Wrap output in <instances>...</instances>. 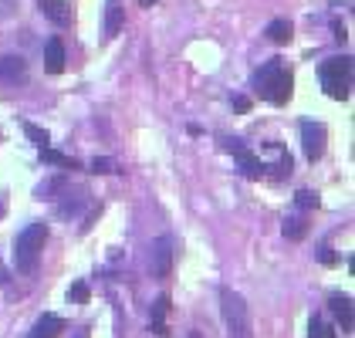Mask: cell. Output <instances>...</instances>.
Returning <instances> with one entry per match:
<instances>
[{
    "mask_svg": "<svg viewBox=\"0 0 355 338\" xmlns=\"http://www.w3.org/2000/svg\"><path fill=\"white\" fill-rule=\"evenodd\" d=\"M139 3H142V7H153V3H156V0H139Z\"/></svg>",
    "mask_w": 355,
    "mask_h": 338,
    "instance_id": "cell-28",
    "label": "cell"
},
{
    "mask_svg": "<svg viewBox=\"0 0 355 338\" xmlns=\"http://www.w3.org/2000/svg\"><path fill=\"white\" fill-rule=\"evenodd\" d=\"M61 186H64V176H55V179H48V183L37 190V197H41V199H51V193H58Z\"/></svg>",
    "mask_w": 355,
    "mask_h": 338,
    "instance_id": "cell-19",
    "label": "cell"
},
{
    "mask_svg": "<svg viewBox=\"0 0 355 338\" xmlns=\"http://www.w3.org/2000/svg\"><path fill=\"white\" fill-rule=\"evenodd\" d=\"M0 78H3L7 84L24 82V78H28V64H24V57H14V55L0 57Z\"/></svg>",
    "mask_w": 355,
    "mask_h": 338,
    "instance_id": "cell-10",
    "label": "cell"
},
{
    "mask_svg": "<svg viewBox=\"0 0 355 338\" xmlns=\"http://www.w3.org/2000/svg\"><path fill=\"white\" fill-rule=\"evenodd\" d=\"M234 109H237V112H247V109H250V102H247L244 95H237V98H234Z\"/></svg>",
    "mask_w": 355,
    "mask_h": 338,
    "instance_id": "cell-24",
    "label": "cell"
},
{
    "mask_svg": "<svg viewBox=\"0 0 355 338\" xmlns=\"http://www.w3.org/2000/svg\"><path fill=\"white\" fill-rule=\"evenodd\" d=\"M37 10H41L48 21H55L58 28H68V24H71V7H68L64 0H37Z\"/></svg>",
    "mask_w": 355,
    "mask_h": 338,
    "instance_id": "cell-8",
    "label": "cell"
},
{
    "mask_svg": "<svg viewBox=\"0 0 355 338\" xmlns=\"http://www.w3.org/2000/svg\"><path fill=\"white\" fill-rule=\"evenodd\" d=\"M122 24H125V14H122V7L112 3L109 10H105V37H115L122 30Z\"/></svg>",
    "mask_w": 355,
    "mask_h": 338,
    "instance_id": "cell-15",
    "label": "cell"
},
{
    "mask_svg": "<svg viewBox=\"0 0 355 338\" xmlns=\"http://www.w3.org/2000/svg\"><path fill=\"white\" fill-rule=\"evenodd\" d=\"M284 237L288 240H304L308 237V220L304 217H288L284 220Z\"/></svg>",
    "mask_w": 355,
    "mask_h": 338,
    "instance_id": "cell-16",
    "label": "cell"
},
{
    "mask_svg": "<svg viewBox=\"0 0 355 338\" xmlns=\"http://www.w3.org/2000/svg\"><path fill=\"white\" fill-rule=\"evenodd\" d=\"M112 3H115V0H112Z\"/></svg>",
    "mask_w": 355,
    "mask_h": 338,
    "instance_id": "cell-29",
    "label": "cell"
},
{
    "mask_svg": "<svg viewBox=\"0 0 355 338\" xmlns=\"http://www.w3.org/2000/svg\"><path fill=\"white\" fill-rule=\"evenodd\" d=\"M298 206L301 210H311V206H318V197H315V193H311V190H298Z\"/></svg>",
    "mask_w": 355,
    "mask_h": 338,
    "instance_id": "cell-22",
    "label": "cell"
},
{
    "mask_svg": "<svg viewBox=\"0 0 355 338\" xmlns=\"http://www.w3.org/2000/svg\"><path fill=\"white\" fill-rule=\"evenodd\" d=\"M61 332H64V318H58V314H41L37 325H34V332H31V338H58Z\"/></svg>",
    "mask_w": 355,
    "mask_h": 338,
    "instance_id": "cell-12",
    "label": "cell"
},
{
    "mask_svg": "<svg viewBox=\"0 0 355 338\" xmlns=\"http://www.w3.org/2000/svg\"><path fill=\"white\" fill-rule=\"evenodd\" d=\"M44 71L48 75H61L64 71V44H61V37H51L44 44Z\"/></svg>",
    "mask_w": 355,
    "mask_h": 338,
    "instance_id": "cell-11",
    "label": "cell"
},
{
    "mask_svg": "<svg viewBox=\"0 0 355 338\" xmlns=\"http://www.w3.org/2000/svg\"><path fill=\"white\" fill-rule=\"evenodd\" d=\"M68 298H71V301H78V305H85V301H88V284H85V281L71 284V291H68Z\"/></svg>",
    "mask_w": 355,
    "mask_h": 338,
    "instance_id": "cell-21",
    "label": "cell"
},
{
    "mask_svg": "<svg viewBox=\"0 0 355 338\" xmlns=\"http://www.w3.org/2000/svg\"><path fill=\"white\" fill-rule=\"evenodd\" d=\"M318 78H322V88H325L328 98L345 102L349 91H352V57H328L318 68Z\"/></svg>",
    "mask_w": 355,
    "mask_h": 338,
    "instance_id": "cell-4",
    "label": "cell"
},
{
    "mask_svg": "<svg viewBox=\"0 0 355 338\" xmlns=\"http://www.w3.org/2000/svg\"><path fill=\"white\" fill-rule=\"evenodd\" d=\"M264 34H268V41H271V44H288V41L295 37V28H291V21L277 17V21H271V24H268V30H264Z\"/></svg>",
    "mask_w": 355,
    "mask_h": 338,
    "instance_id": "cell-13",
    "label": "cell"
},
{
    "mask_svg": "<svg viewBox=\"0 0 355 338\" xmlns=\"http://www.w3.org/2000/svg\"><path fill=\"white\" fill-rule=\"evenodd\" d=\"M322 264H335V254H331V247H322Z\"/></svg>",
    "mask_w": 355,
    "mask_h": 338,
    "instance_id": "cell-25",
    "label": "cell"
},
{
    "mask_svg": "<svg viewBox=\"0 0 355 338\" xmlns=\"http://www.w3.org/2000/svg\"><path fill=\"white\" fill-rule=\"evenodd\" d=\"M227 149H230V152L241 159L247 179H261V176H264V169H268V166H264V163H261V159H257V156H254V152H250L241 139H230V142H227Z\"/></svg>",
    "mask_w": 355,
    "mask_h": 338,
    "instance_id": "cell-7",
    "label": "cell"
},
{
    "mask_svg": "<svg viewBox=\"0 0 355 338\" xmlns=\"http://www.w3.org/2000/svg\"><path fill=\"white\" fill-rule=\"evenodd\" d=\"M220 311H223V321H227V338H257L247 301L237 291H230V287L220 291Z\"/></svg>",
    "mask_w": 355,
    "mask_h": 338,
    "instance_id": "cell-3",
    "label": "cell"
},
{
    "mask_svg": "<svg viewBox=\"0 0 355 338\" xmlns=\"http://www.w3.org/2000/svg\"><path fill=\"white\" fill-rule=\"evenodd\" d=\"M345 37H349V34H345V28H342V24H335V41H345Z\"/></svg>",
    "mask_w": 355,
    "mask_h": 338,
    "instance_id": "cell-26",
    "label": "cell"
},
{
    "mask_svg": "<svg viewBox=\"0 0 355 338\" xmlns=\"http://www.w3.org/2000/svg\"><path fill=\"white\" fill-rule=\"evenodd\" d=\"M308 338H328V328L322 318H311V325H308Z\"/></svg>",
    "mask_w": 355,
    "mask_h": 338,
    "instance_id": "cell-23",
    "label": "cell"
},
{
    "mask_svg": "<svg viewBox=\"0 0 355 338\" xmlns=\"http://www.w3.org/2000/svg\"><path fill=\"white\" fill-rule=\"evenodd\" d=\"M48 244V226L44 224H31L17 233V244H14V264L21 274H31L41 260V251Z\"/></svg>",
    "mask_w": 355,
    "mask_h": 338,
    "instance_id": "cell-2",
    "label": "cell"
},
{
    "mask_svg": "<svg viewBox=\"0 0 355 338\" xmlns=\"http://www.w3.org/2000/svg\"><path fill=\"white\" fill-rule=\"evenodd\" d=\"M173 247L176 240L166 233L159 240H153V254H149V267H153V278H169L173 274Z\"/></svg>",
    "mask_w": 355,
    "mask_h": 338,
    "instance_id": "cell-5",
    "label": "cell"
},
{
    "mask_svg": "<svg viewBox=\"0 0 355 338\" xmlns=\"http://www.w3.org/2000/svg\"><path fill=\"white\" fill-rule=\"evenodd\" d=\"M41 159L44 163H51V166H64V169H78V163L71 159V156H61L55 149H41Z\"/></svg>",
    "mask_w": 355,
    "mask_h": 338,
    "instance_id": "cell-17",
    "label": "cell"
},
{
    "mask_svg": "<svg viewBox=\"0 0 355 338\" xmlns=\"http://www.w3.org/2000/svg\"><path fill=\"white\" fill-rule=\"evenodd\" d=\"M166 314H169V298L163 294V298L153 305V335H159V338L169 335V328H166Z\"/></svg>",
    "mask_w": 355,
    "mask_h": 338,
    "instance_id": "cell-14",
    "label": "cell"
},
{
    "mask_svg": "<svg viewBox=\"0 0 355 338\" xmlns=\"http://www.w3.org/2000/svg\"><path fill=\"white\" fill-rule=\"evenodd\" d=\"M325 142H328V132L322 122H301V145H304V156L311 163L325 156Z\"/></svg>",
    "mask_w": 355,
    "mask_h": 338,
    "instance_id": "cell-6",
    "label": "cell"
},
{
    "mask_svg": "<svg viewBox=\"0 0 355 338\" xmlns=\"http://www.w3.org/2000/svg\"><path fill=\"white\" fill-rule=\"evenodd\" d=\"M328 308L335 311V318H338L342 332L349 335V332H352V325H355V318H352V298H349V294H331V298H328Z\"/></svg>",
    "mask_w": 355,
    "mask_h": 338,
    "instance_id": "cell-9",
    "label": "cell"
},
{
    "mask_svg": "<svg viewBox=\"0 0 355 338\" xmlns=\"http://www.w3.org/2000/svg\"><path fill=\"white\" fill-rule=\"evenodd\" d=\"M254 84H257V91L271 102V105H284L288 98H291V88H295V78H291V71L274 57V61H268L261 71H257V78H254Z\"/></svg>",
    "mask_w": 355,
    "mask_h": 338,
    "instance_id": "cell-1",
    "label": "cell"
},
{
    "mask_svg": "<svg viewBox=\"0 0 355 338\" xmlns=\"http://www.w3.org/2000/svg\"><path fill=\"white\" fill-rule=\"evenodd\" d=\"M24 132H28V139L34 142V145H41V149H48V142H51V136L41 129V125H34V122H24Z\"/></svg>",
    "mask_w": 355,
    "mask_h": 338,
    "instance_id": "cell-18",
    "label": "cell"
},
{
    "mask_svg": "<svg viewBox=\"0 0 355 338\" xmlns=\"http://www.w3.org/2000/svg\"><path fill=\"white\" fill-rule=\"evenodd\" d=\"M82 338H85V335H82Z\"/></svg>",
    "mask_w": 355,
    "mask_h": 338,
    "instance_id": "cell-30",
    "label": "cell"
},
{
    "mask_svg": "<svg viewBox=\"0 0 355 338\" xmlns=\"http://www.w3.org/2000/svg\"><path fill=\"white\" fill-rule=\"evenodd\" d=\"M7 281V271H3V264H0V284Z\"/></svg>",
    "mask_w": 355,
    "mask_h": 338,
    "instance_id": "cell-27",
    "label": "cell"
},
{
    "mask_svg": "<svg viewBox=\"0 0 355 338\" xmlns=\"http://www.w3.org/2000/svg\"><path fill=\"white\" fill-rule=\"evenodd\" d=\"M92 172H98V176H109V172H119V169H115V163H112V159H105V156L98 159V156H95V159H92Z\"/></svg>",
    "mask_w": 355,
    "mask_h": 338,
    "instance_id": "cell-20",
    "label": "cell"
}]
</instances>
